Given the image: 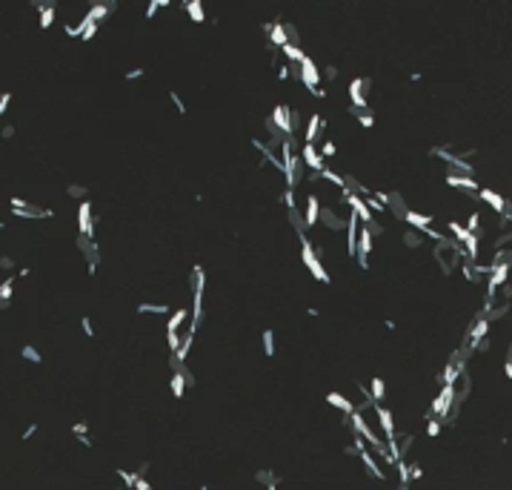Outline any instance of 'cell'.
I'll return each mask as SVG.
<instances>
[{
  "mask_svg": "<svg viewBox=\"0 0 512 490\" xmlns=\"http://www.w3.org/2000/svg\"><path fill=\"white\" fill-rule=\"evenodd\" d=\"M78 235H83V238H92L95 235V218H92L89 201H80L78 204Z\"/></svg>",
  "mask_w": 512,
  "mask_h": 490,
  "instance_id": "obj_7",
  "label": "cell"
},
{
  "mask_svg": "<svg viewBox=\"0 0 512 490\" xmlns=\"http://www.w3.org/2000/svg\"><path fill=\"white\" fill-rule=\"evenodd\" d=\"M20 355L26 358V361H32V364H40V361H43V355H40V350H37L34 344H23Z\"/></svg>",
  "mask_w": 512,
  "mask_h": 490,
  "instance_id": "obj_29",
  "label": "cell"
},
{
  "mask_svg": "<svg viewBox=\"0 0 512 490\" xmlns=\"http://www.w3.org/2000/svg\"><path fill=\"white\" fill-rule=\"evenodd\" d=\"M298 75H301V80L307 83V89L309 92H315V89H320V80H323V75H320V69L315 66V60L312 57H304L301 63H298Z\"/></svg>",
  "mask_w": 512,
  "mask_h": 490,
  "instance_id": "obj_4",
  "label": "cell"
},
{
  "mask_svg": "<svg viewBox=\"0 0 512 490\" xmlns=\"http://www.w3.org/2000/svg\"><path fill=\"white\" fill-rule=\"evenodd\" d=\"M135 490H152V485H149V482H146V476H140V479H137Z\"/></svg>",
  "mask_w": 512,
  "mask_h": 490,
  "instance_id": "obj_49",
  "label": "cell"
},
{
  "mask_svg": "<svg viewBox=\"0 0 512 490\" xmlns=\"http://www.w3.org/2000/svg\"><path fill=\"white\" fill-rule=\"evenodd\" d=\"M66 195H69V198H80V201H86V186H83V183H69Z\"/></svg>",
  "mask_w": 512,
  "mask_h": 490,
  "instance_id": "obj_33",
  "label": "cell"
},
{
  "mask_svg": "<svg viewBox=\"0 0 512 490\" xmlns=\"http://www.w3.org/2000/svg\"><path fill=\"white\" fill-rule=\"evenodd\" d=\"M34 433H37V424L32 422V424H29V427H26V430H23V436H20V439H26V442H29V439H32Z\"/></svg>",
  "mask_w": 512,
  "mask_h": 490,
  "instance_id": "obj_47",
  "label": "cell"
},
{
  "mask_svg": "<svg viewBox=\"0 0 512 490\" xmlns=\"http://www.w3.org/2000/svg\"><path fill=\"white\" fill-rule=\"evenodd\" d=\"M14 267V258L11 255H0V270H11Z\"/></svg>",
  "mask_w": 512,
  "mask_h": 490,
  "instance_id": "obj_46",
  "label": "cell"
},
{
  "mask_svg": "<svg viewBox=\"0 0 512 490\" xmlns=\"http://www.w3.org/2000/svg\"><path fill=\"white\" fill-rule=\"evenodd\" d=\"M320 155H323V161H326V158H335V155H338V147H335V141H332V138H326V141L320 144Z\"/></svg>",
  "mask_w": 512,
  "mask_h": 490,
  "instance_id": "obj_32",
  "label": "cell"
},
{
  "mask_svg": "<svg viewBox=\"0 0 512 490\" xmlns=\"http://www.w3.org/2000/svg\"><path fill=\"white\" fill-rule=\"evenodd\" d=\"M423 479V468L421 465H410V482H421Z\"/></svg>",
  "mask_w": 512,
  "mask_h": 490,
  "instance_id": "obj_41",
  "label": "cell"
},
{
  "mask_svg": "<svg viewBox=\"0 0 512 490\" xmlns=\"http://www.w3.org/2000/svg\"><path fill=\"white\" fill-rule=\"evenodd\" d=\"M298 238H301V258H304V264H307V270L318 278L320 284H329V273L323 270V264H320V258H318V250L312 247V241L307 238V232H298Z\"/></svg>",
  "mask_w": 512,
  "mask_h": 490,
  "instance_id": "obj_2",
  "label": "cell"
},
{
  "mask_svg": "<svg viewBox=\"0 0 512 490\" xmlns=\"http://www.w3.org/2000/svg\"><path fill=\"white\" fill-rule=\"evenodd\" d=\"M9 103H11V92H3V95H0V115L9 109Z\"/></svg>",
  "mask_w": 512,
  "mask_h": 490,
  "instance_id": "obj_43",
  "label": "cell"
},
{
  "mask_svg": "<svg viewBox=\"0 0 512 490\" xmlns=\"http://www.w3.org/2000/svg\"><path fill=\"white\" fill-rule=\"evenodd\" d=\"M166 6H169V0H152V3L146 6V17L152 20V17L158 14V9H166Z\"/></svg>",
  "mask_w": 512,
  "mask_h": 490,
  "instance_id": "obj_36",
  "label": "cell"
},
{
  "mask_svg": "<svg viewBox=\"0 0 512 490\" xmlns=\"http://www.w3.org/2000/svg\"><path fill=\"white\" fill-rule=\"evenodd\" d=\"M375 410V416H378V424H381V430H384V439H398L395 436V413L389 410V407H384V404H375L372 407Z\"/></svg>",
  "mask_w": 512,
  "mask_h": 490,
  "instance_id": "obj_10",
  "label": "cell"
},
{
  "mask_svg": "<svg viewBox=\"0 0 512 490\" xmlns=\"http://www.w3.org/2000/svg\"><path fill=\"white\" fill-rule=\"evenodd\" d=\"M301 163L307 169H312V175H320V172L326 169V161L320 155V149H315V144H304L301 147Z\"/></svg>",
  "mask_w": 512,
  "mask_h": 490,
  "instance_id": "obj_5",
  "label": "cell"
},
{
  "mask_svg": "<svg viewBox=\"0 0 512 490\" xmlns=\"http://www.w3.org/2000/svg\"><path fill=\"white\" fill-rule=\"evenodd\" d=\"M117 479L123 482V488H135V485H137V479H140V476H137V473H132V470H123V468H117Z\"/></svg>",
  "mask_w": 512,
  "mask_h": 490,
  "instance_id": "obj_31",
  "label": "cell"
},
{
  "mask_svg": "<svg viewBox=\"0 0 512 490\" xmlns=\"http://www.w3.org/2000/svg\"><path fill=\"white\" fill-rule=\"evenodd\" d=\"M80 330H83L86 338H95V324H92L89 316H83V319H80Z\"/></svg>",
  "mask_w": 512,
  "mask_h": 490,
  "instance_id": "obj_37",
  "label": "cell"
},
{
  "mask_svg": "<svg viewBox=\"0 0 512 490\" xmlns=\"http://www.w3.org/2000/svg\"><path fill=\"white\" fill-rule=\"evenodd\" d=\"M78 442H80L83 447H89V450L95 447V445H92V439H89V436H78Z\"/></svg>",
  "mask_w": 512,
  "mask_h": 490,
  "instance_id": "obj_50",
  "label": "cell"
},
{
  "mask_svg": "<svg viewBox=\"0 0 512 490\" xmlns=\"http://www.w3.org/2000/svg\"><path fill=\"white\" fill-rule=\"evenodd\" d=\"M369 86V78H355L352 83H349V101H352V109L355 112H364L366 109V95H364V89Z\"/></svg>",
  "mask_w": 512,
  "mask_h": 490,
  "instance_id": "obj_9",
  "label": "cell"
},
{
  "mask_svg": "<svg viewBox=\"0 0 512 490\" xmlns=\"http://www.w3.org/2000/svg\"><path fill=\"white\" fill-rule=\"evenodd\" d=\"M166 344H169V355H178V350H181V335L178 332H166Z\"/></svg>",
  "mask_w": 512,
  "mask_h": 490,
  "instance_id": "obj_34",
  "label": "cell"
},
{
  "mask_svg": "<svg viewBox=\"0 0 512 490\" xmlns=\"http://www.w3.org/2000/svg\"><path fill=\"white\" fill-rule=\"evenodd\" d=\"M304 221H307V229L318 227L320 224V198L315 192L307 195V212H304Z\"/></svg>",
  "mask_w": 512,
  "mask_h": 490,
  "instance_id": "obj_12",
  "label": "cell"
},
{
  "mask_svg": "<svg viewBox=\"0 0 512 490\" xmlns=\"http://www.w3.org/2000/svg\"><path fill=\"white\" fill-rule=\"evenodd\" d=\"M169 101L175 103V109H178L181 115H186V103H183V98L178 95V92H169Z\"/></svg>",
  "mask_w": 512,
  "mask_h": 490,
  "instance_id": "obj_39",
  "label": "cell"
},
{
  "mask_svg": "<svg viewBox=\"0 0 512 490\" xmlns=\"http://www.w3.org/2000/svg\"><path fill=\"white\" fill-rule=\"evenodd\" d=\"M9 209H11V215H17V218H52L55 215V209L26 204L23 198H9Z\"/></svg>",
  "mask_w": 512,
  "mask_h": 490,
  "instance_id": "obj_3",
  "label": "cell"
},
{
  "mask_svg": "<svg viewBox=\"0 0 512 490\" xmlns=\"http://www.w3.org/2000/svg\"><path fill=\"white\" fill-rule=\"evenodd\" d=\"M289 75H292V63H289V60H284V63L278 66V78H281V80H289Z\"/></svg>",
  "mask_w": 512,
  "mask_h": 490,
  "instance_id": "obj_40",
  "label": "cell"
},
{
  "mask_svg": "<svg viewBox=\"0 0 512 490\" xmlns=\"http://www.w3.org/2000/svg\"><path fill=\"white\" fill-rule=\"evenodd\" d=\"M40 9V29H49L52 20H55V11H57V3H34Z\"/></svg>",
  "mask_w": 512,
  "mask_h": 490,
  "instance_id": "obj_20",
  "label": "cell"
},
{
  "mask_svg": "<svg viewBox=\"0 0 512 490\" xmlns=\"http://www.w3.org/2000/svg\"><path fill=\"white\" fill-rule=\"evenodd\" d=\"M320 75H323L326 80H335V78H338V66H323V72H320Z\"/></svg>",
  "mask_w": 512,
  "mask_h": 490,
  "instance_id": "obj_44",
  "label": "cell"
},
{
  "mask_svg": "<svg viewBox=\"0 0 512 490\" xmlns=\"http://www.w3.org/2000/svg\"><path fill=\"white\" fill-rule=\"evenodd\" d=\"M320 221L329 227V232H338V229H346V218L335 215L332 206H320Z\"/></svg>",
  "mask_w": 512,
  "mask_h": 490,
  "instance_id": "obj_17",
  "label": "cell"
},
{
  "mask_svg": "<svg viewBox=\"0 0 512 490\" xmlns=\"http://www.w3.org/2000/svg\"><path fill=\"white\" fill-rule=\"evenodd\" d=\"M183 9H186V14L192 17L195 23H204L206 20V14H204V6H201V0H186L183 3Z\"/></svg>",
  "mask_w": 512,
  "mask_h": 490,
  "instance_id": "obj_23",
  "label": "cell"
},
{
  "mask_svg": "<svg viewBox=\"0 0 512 490\" xmlns=\"http://www.w3.org/2000/svg\"><path fill=\"white\" fill-rule=\"evenodd\" d=\"M404 221H407V224H410V229H418V232H421V229H426V227H432V215H426V212H418V209H407V212H404Z\"/></svg>",
  "mask_w": 512,
  "mask_h": 490,
  "instance_id": "obj_16",
  "label": "cell"
},
{
  "mask_svg": "<svg viewBox=\"0 0 512 490\" xmlns=\"http://www.w3.org/2000/svg\"><path fill=\"white\" fill-rule=\"evenodd\" d=\"M478 198H481V201H484L487 206H490L492 212H498V215H504V212L510 209V206H507V201H504V198H501L498 192H495V189H481V192H478Z\"/></svg>",
  "mask_w": 512,
  "mask_h": 490,
  "instance_id": "obj_15",
  "label": "cell"
},
{
  "mask_svg": "<svg viewBox=\"0 0 512 490\" xmlns=\"http://www.w3.org/2000/svg\"><path fill=\"white\" fill-rule=\"evenodd\" d=\"M143 72H146V69H129L123 78H126V80H137V78H143Z\"/></svg>",
  "mask_w": 512,
  "mask_h": 490,
  "instance_id": "obj_45",
  "label": "cell"
},
{
  "mask_svg": "<svg viewBox=\"0 0 512 490\" xmlns=\"http://www.w3.org/2000/svg\"><path fill=\"white\" fill-rule=\"evenodd\" d=\"M323 126V118H320L318 112L309 115V124H307V132H304V144H315V138H318V129Z\"/></svg>",
  "mask_w": 512,
  "mask_h": 490,
  "instance_id": "obj_19",
  "label": "cell"
},
{
  "mask_svg": "<svg viewBox=\"0 0 512 490\" xmlns=\"http://www.w3.org/2000/svg\"><path fill=\"white\" fill-rule=\"evenodd\" d=\"M137 313H140V316H146V313H152V316H166V313H169V304H152V301H143V304H137Z\"/></svg>",
  "mask_w": 512,
  "mask_h": 490,
  "instance_id": "obj_27",
  "label": "cell"
},
{
  "mask_svg": "<svg viewBox=\"0 0 512 490\" xmlns=\"http://www.w3.org/2000/svg\"><path fill=\"white\" fill-rule=\"evenodd\" d=\"M358 459L364 462L366 473H369V476H375V482H387V473H384V468L378 465V459L372 456V453H369L366 447H364V450H361V453H358Z\"/></svg>",
  "mask_w": 512,
  "mask_h": 490,
  "instance_id": "obj_14",
  "label": "cell"
},
{
  "mask_svg": "<svg viewBox=\"0 0 512 490\" xmlns=\"http://www.w3.org/2000/svg\"><path fill=\"white\" fill-rule=\"evenodd\" d=\"M281 204L286 206V212H298V198H295V189H286L281 192Z\"/></svg>",
  "mask_w": 512,
  "mask_h": 490,
  "instance_id": "obj_28",
  "label": "cell"
},
{
  "mask_svg": "<svg viewBox=\"0 0 512 490\" xmlns=\"http://www.w3.org/2000/svg\"><path fill=\"white\" fill-rule=\"evenodd\" d=\"M0 129H3V126H0Z\"/></svg>",
  "mask_w": 512,
  "mask_h": 490,
  "instance_id": "obj_53",
  "label": "cell"
},
{
  "mask_svg": "<svg viewBox=\"0 0 512 490\" xmlns=\"http://www.w3.org/2000/svg\"><path fill=\"white\" fill-rule=\"evenodd\" d=\"M266 490H278V485H269V488H266Z\"/></svg>",
  "mask_w": 512,
  "mask_h": 490,
  "instance_id": "obj_51",
  "label": "cell"
},
{
  "mask_svg": "<svg viewBox=\"0 0 512 490\" xmlns=\"http://www.w3.org/2000/svg\"><path fill=\"white\" fill-rule=\"evenodd\" d=\"M14 278L17 275H6L0 281V310H6L11 304V293H14Z\"/></svg>",
  "mask_w": 512,
  "mask_h": 490,
  "instance_id": "obj_18",
  "label": "cell"
},
{
  "mask_svg": "<svg viewBox=\"0 0 512 490\" xmlns=\"http://www.w3.org/2000/svg\"><path fill=\"white\" fill-rule=\"evenodd\" d=\"M401 241H404V247H410V250H418V247H423V235L418 232V229H404Z\"/></svg>",
  "mask_w": 512,
  "mask_h": 490,
  "instance_id": "obj_24",
  "label": "cell"
},
{
  "mask_svg": "<svg viewBox=\"0 0 512 490\" xmlns=\"http://www.w3.org/2000/svg\"><path fill=\"white\" fill-rule=\"evenodd\" d=\"M355 118H358V124L364 126V129H372V126H375V115L366 112V109L364 112H355Z\"/></svg>",
  "mask_w": 512,
  "mask_h": 490,
  "instance_id": "obj_35",
  "label": "cell"
},
{
  "mask_svg": "<svg viewBox=\"0 0 512 490\" xmlns=\"http://www.w3.org/2000/svg\"><path fill=\"white\" fill-rule=\"evenodd\" d=\"M3 227H6V221H0V229H3Z\"/></svg>",
  "mask_w": 512,
  "mask_h": 490,
  "instance_id": "obj_52",
  "label": "cell"
},
{
  "mask_svg": "<svg viewBox=\"0 0 512 490\" xmlns=\"http://www.w3.org/2000/svg\"><path fill=\"white\" fill-rule=\"evenodd\" d=\"M318 178H323V181H329L332 186H338V189H349V186H346V175H341V172H335V169H329V166H326V169L320 172Z\"/></svg>",
  "mask_w": 512,
  "mask_h": 490,
  "instance_id": "obj_21",
  "label": "cell"
},
{
  "mask_svg": "<svg viewBox=\"0 0 512 490\" xmlns=\"http://www.w3.org/2000/svg\"><path fill=\"white\" fill-rule=\"evenodd\" d=\"M72 433H75V439H78V436H86V433H89L86 422H75V424H72Z\"/></svg>",
  "mask_w": 512,
  "mask_h": 490,
  "instance_id": "obj_42",
  "label": "cell"
},
{
  "mask_svg": "<svg viewBox=\"0 0 512 490\" xmlns=\"http://www.w3.org/2000/svg\"><path fill=\"white\" fill-rule=\"evenodd\" d=\"M369 396H372L375 404L384 401V396H387V384H384V378H381V376H375L372 381H369Z\"/></svg>",
  "mask_w": 512,
  "mask_h": 490,
  "instance_id": "obj_22",
  "label": "cell"
},
{
  "mask_svg": "<svg viewBox=\"0 0 512 490\" xmlns=\"http://www.w3.org/2000/svg\"><path fill=\"white\" fill-rule=\"evenodd\" d=\"M192 321L189 324H195V327H201V321H204V290H206V273L201 264H195L192 267Z\"/></svg>",
  "mask_w": 512,
  "mask_h": 490,
  "instance_id": "obj_1",
  "label": "cell"
},
{
  "mask_svg": "<svg viewBox=\"0 0 512 490\" xmlns=\"http://www.w3.org/2000/svg\"><path fill=\"white\" fill-rule=\"evenodd\" d=\"M281 52H284V57L289 60V63H292V66H295V63H301V60L307 57V52H304L301 46H295V43H286L284 49H281Z\"/></svg>",
  "mask_w": 512,
  "mask_h": 490,
  "instance_id": "obj_25",
  "label": "cell"
},
{
  "mask_svg": "<svg viewBox=\"0 0 512 490\" xmlns=\"http://www.w3.org/2000/svg\"><path fill=\"white\" fill-rule=\"evenodd\" d=\"M438 433H441V419L426 416V436H438Z\"/></svg>",
  "mask_w": 512,
  "mask_h": 490,
  "instance_id": "obj_38",
  "label": "cell"
},
{
  "mask_svg": "<svg viewBox=\"0 0 512 490\" xmlns=\"http://www.w3.org/2000/svg\"><path fill=\"white\" fill-rule=\"evenodd\" d=\"M326 404H329V407H335V410H341L343 416H352V413H358V407H355V404L346 399L343 393H338V390H329V393H326Z\"/></svg>",
  "mask_w": 512,
  "mask_h": 490,
  "instance_id": "obj_13",
  "label": "cell"
},
{
  "mask_svg": "<svg viewBox=\"0 0 512 490\" xmlns=\"http://www.w3.org/2000/svg\"><path fill=\"white\" fill-rule=\"evenodd\" d=\"M186 316H189V313H186V307L175 310V313L169 316V321H166V332H178V330H181V324L186 321Z\"/></svg>",
  "mask_w": 512,
  "mask_h": 490,
  "instance_id": "obj_26",
  "label": "cell"
},
{
  "mask_svg": "<svg viewBox=\"0 0 512 490\" xmlns=\"http://www.w3.org/2000/svg\"><path fill=\"white\" fill-rule=\"evenodd\" d=\"M261 341H263V355H275V332L272 330H263L261 332Z\"/></svg>",
  "mask_w": 512,
  "mask_h": 490,
  "instance_id": "obj_30",
  "label": "cell"
},
{
  "mask_svg": "<svg viewBox=\"0 0 512 490\" xmlns=\"http://www.w3.org/2000/svg\"><path fill=\"white\" fill-rule=\"evenodd\" d=\"M446 186H455V189H467V192H481V183L472 175H458V172H446L444 175Z\"/></svg>",
  "mask_w": 512,
  "mask_h": 490,
  "instance_id": "obj_11",
  "label": "cell"
},
{
  "mask_svg": "<svg viewBox=\"0 0 512 490\" xmlns=\"http://www.w3.org/2000/svg\"><path fill=\"white\" fill-rule=\"evenodd\" d=\"M14 135V126L11 124H3V129H0V138H11Z\"/></svg>",
  "mask_w": 512,
  "mask_h": 490,
  "instance_id": "obj_48",
  "label": "cell"
},
{
  "mask_svg": "<svg viewBox=\"0 0 512 490\" xmlns=\"http://www.w3.org/2000/svg\"><path fill=\"white\" fill-rule=\"evenodd\" d=\"M369 255H372V232H369V227H361V232H358V258H355L361 270L369 267Z\"/></svg>",
  "mask_w": 512,
  "mask_h": 490,
  "instance_id": "obj_8",
  "label": "cell"
},
{
  "mask_svg": "<svg viewBox=\"0 0 512 490\" xmlns=\"http://www.w3.org/2000/svg\"><path fill=\"white\" fill-rule=\"evenodd\" d=\"M272 124L278 126L281 135L292 141V135H295V129H292V109H289L286 103H278V106L272 109Z\"/></svg>",
  "mask_w": 512,
  "mask_h": 490,
  "instance_id": "obj_6",
  "label": "cell"
}]
</instances>
